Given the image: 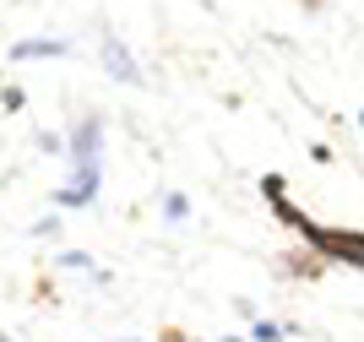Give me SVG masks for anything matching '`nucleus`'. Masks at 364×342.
Wrapping results in <instances>:
<instances>
[{"label": "nucleus", "instance_id": "1", "mask_svg": "<svg viewBox=\"0 0 364 342\" xmlns=\"http://www.w3.org/2000/svg\"><path fill=\"white\" fill-rule=\"evenodd\" d=\"M304 250H316L321 261H343V267L364 272V234L359 228H332V223H316L310 218V228H304Z\"/></svg>", "mask_w": 364, "mask_h": 342}, {"label": "nucleus", "instance_id": "2", "mask_svg": "<svg viewBox=\"0 0 364 342\" xmlns=\"http://www.w3.org/2000/svg\"><path fill=\"white\" fill-rule=\"evenodd\" d=\"M98 60H104V76H114L120 87H147V71L136 65L131 44H125L114 28H98Z\"/></svg>", "mask_w": 364, "mask_h": 342}, {"label": "nucleus", "instance_id": "3", "mask_svg": "<svg viewBox=\"0 0 364 342\" xmlns=\"http://www.w3.org/2000/svg\"><path fill=\"white\" fill-rule=\"evenodd\" d=\"M98 191H104V164H76L49 201H55V212H76V207H92Z\"/></svg>", "mask_w": 364, "mask_h": 342}, {"label": "nucleus", "instance_id": "4", "mask_svg": "<svg viewBox=\"0 0 364 342\" xmlns=\"http://www.w3.org/2000/svg\"><path fill=\"white\" fill-rule=\"evenodd\" d=\"M65 164H104V114H82L65 125Z\"/></svg>", "mask_w": 364, "mask_h": 342}, {"label": "nucleus", "instance_id": "5", "mask_svg": "<svg viewBox=\"0 0 364 342\" xmlns=\"http://www.w3.org/2000/svg\"><path fill=\"white\" fill-rule=\"evenodd\" d=\"M261 196H267V207H272V218L283 228H294V234H304V228H310V212H299L289 201V179L283 174H261Z\"/></svg>", "mask_w": 364, "mask_h": 342}, {"label": "nucleus", "instance_id": "6", "mask_svg": "<svg viewBox=\"0 0 364 342\" xmlns=\"http://www.w3.org/2000/svg\"><path fill=\"white\" fill-rule=\"evenodd\" d=\"M65 55H71L65 38H16L11 44V65H22V60H65Z\"/></svg>", "mask_w": 364, "mask_h": 342}, {"label": "nucleus", "instance_id": "7", "mask_svg": "<svg viewBox=\"0 0 364 342\" xmlns=\"http://www.w3.org/2000/svg\"><path fill=\"white\" fill-rule=\"evenodd\" d=\"M294 337V326H283V321H250V342H289Z\"/></svg>", "mask_w": 364, "mask_h": 342}, {"label": "nucleus", "instance_id": "8", "mask_svg": "<svg viewBox=\"0 0 364 342\" xmlns=\"http://www.w3.org/2000/svg\"><path fill=\"white\" fill-rule=\"evenodd\" d=\"M283 272H294V277H321V272H326V261H321L316 250H304V255H289V261H283Z\"/></svg>", "mask_w": 364, "mask_h": 342}, {"label": "nucleus", "instance_id": "9", "mask_svg": "<svg viewBox=\"0 0 364 342\" xmlns=\"http://www.w3.org/2000/svg\"><path fill=\"white\" fill-rule=\"evenodd\" d=\"M185 218H191V196L164 191V223H185Z\"/></svg>", "mask_w": 364, "mask_h": 342}, {"label": "nucleus", "instance_id": "10", "mask_svg": "<svg viewBox=\"0 0 364 342\" xmlns=\"http://www.w3.org/2000/svg\"><path fill=\"white\" fill-rule=\"evenodd\" d=\"M33 147L44 152V158H60V152H65V131H38V136H33Z\"/></svg>", "mask_w": 364, "mask_h": 342}, {"label": "nucleus", "instance_id": "11", "mask_svg": "<svg viewBox=\"0 0 364 342\" xmlns=\"http://www.w3.org/2000/svg\"><path fill=\"white\" fill-rule=\"evenodd\" d=\"M0 109H6V114H22V109H28V92L16 87V82H6V87H0Z\"/></svg>", "mask_w": 364, "mask_h": 342}, {"label": "nucleus", "instance_id": "12", "mask_svg": "<svg viewBox=\"0 0 364 342\" xmlns=\"http://www.w3.org/2000/svg\"><path fill=\"white\" fill-rule=\"evenodd\" d=\"M60 272H92V255L87 250H60Z\"/></svg>", "mask_w": 364, "mask_h": 342}, {"label": "nucleus", "instance_id": "13", "mask_svg": "<svg viewBox=\"0 0 364 342\" xmlns=\"http://www.w3.org/2000/svg\"><path fill=\"white\" fill-rule=\"evenodd\" d=\"M33 234H38V239H49V234H60V212H55V218H38V223H33Z\"/></svg>", "mask_w": 364, "mask_h": 342}, {"label": "nucleus", "instance_id": "14", "mask_svg": "<svg viewBox=\"0 0 364 342\" xmlns=\"http://www.w3.org/2000/svg\"><path fill=\"white\" fill-rule=\"evenodd\" d=\"M158 342H191V337H185L180 326H164V337H158Z\"/></svg>", "mask_w": 364, "mask_h": 342}, {"label": "nucleus", "instance_id": "15", "mask_svg": "<svg viewBox=\"0 0 364 342\" xmlns=\"http://www.w3.org/2000/svg\"><path fill=\"white\" fill-rule=\"evenodd\" d=\"M218 342H250V337H240V331H228V337H218Z\"/></svg>", "mask_w": 364, "mask_h": 342}, {"label": "nucleus", "instance_id": "16", "mask_svg": "<svg viewBox=\"0 0 364 342\" xmlns=\"http://www.w3.org/2000/svg\"><path fill=\"white\" fill-rule=\"evenodd\" d=\"M0 342H16V337H11V331H6V326H0Z\"/></svg>", "mask_w": 364, "mask_h": 342}, {"label": "nucleus", "instance_id": "17", "mask_svg": "<svg viewBox=\"0 0 364 342\" xmlns=\"http://www.w3.org/2000/svg\"><path fill=\"white\" fill-rule=\"evenodd\" d=\"M359 131H364V109H359Z\"/></svg>", "mask_w": 364, "mask_h": 342}, {"label": "nucleus", "instance_id": "18", "mask_svg": "<svg viewBox=\"0 0 364 342\" xmlns=\"http://www.w3.org/2000/svg\"><path fill=\"white\" fill-rule=\"evenodd\" d=\"M120 342H141V337H120Z\"/></svg>", "mask_w": 364, "mask_h": 342}]
</instances>
